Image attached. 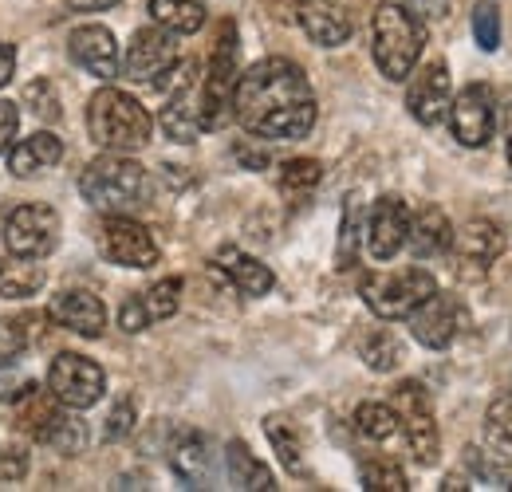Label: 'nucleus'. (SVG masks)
<instances>
[{
    "label": "nucleus",
    "instance_id": "nucleus-2",
    "mask_svg": "<svg viewBox=\"0 0 512 492\" xmlns=\"http://www.w3.org/2000/svg\"><path fill=\"white\" fill-rule=\"evenodd\" d=\"M426 48V24L398 0H383L371 16V52L390 83L410 79V71L422 60Z\"/></svg>",
    "mask_w": 512,
    "mask_h": 492
},
{
    "label": "nucleus",
    "instance_id": "nucleus-50",
    "mask_svg": "<svg viewBox=\"0 0 512 492\" xmlns=\"http://www.w3.org/2000/svg\"><path fill=\"white\" fill-rule=\"evenodd\" d=\"M509 489H512V485H509Z\"/></svg>",
    "mask_w": 512,
    "mask_h": 492
},
{
    "label": "nucleus",
    "instance_id": "nucleus-32",
    "mask_svg": "<svg viewBox=\"0 0 512 492\" xmlns=\"http://www.w3.org/2000/svg\"><path fill=\"white\" fill-rule=\"evenodd\" d=\"M320 182H323V166L316 158H292V162L280 166V193H284L292 205L308 201Z\"/></svg>",
    "mask_w": 512,
    "mask_h": 492
},
{
    "label": "nucleus",
    "instance_id": "nucleus-24",
    "mask_svg": "<svg viewBox=\"0 0 512 492\" xmlns=\"http://www.w3.org/2000/svg\"><path fill=\"white\" fill-rule=\"evenodd\" d=\"M158 123H162L170 142H182V146L197 142V134L205 130V126H201V87L190 83V87L174 91L170 103L162 107V119H158Z\"/></svg>",
    "mask_w": 512,
    "mask_h": 492
},
{
    "label": "nucleus",
    "instance_id": "nucleus-38",
    "mask_svg": "<svg viewBox=\"0 0 512 492\" xmlns=\"http://www.w3.org/2000/svg\"><path fill=\"white\" fill-rule=\"evenodd\" d=\"M24 107L36 119H44V123H56L60 119V95H56V87L48 79H36V83L24 87Z\"/></svg>",
    "mask_w": 512,
    "mask_h": 492
},
{
    "label": "nucleus",
    "instance_id": "nucleus-44",
    "mask_svg": "<svg viewBox=\"0 0 512 492\" xmlns=\"http://www.w3.org/2000/svg\"><path fill=\"white\" fill-rule=\"evenodd\" d=\"M119 327H123L127 335H138V331L150 327V315H146V308H142L138 296H130L127 304H123V311H119Z\"/></svg>",
    "mask_w": 512,
    "mask_h": 492
},
{
    "label": "nucleus",
    "instance_id": "nucleus-5",
    "mask_svg": "<svg viewBox=\"0 0 512 492\" xmlns=\"http://www.w3.org/2000/svg\"><path fill=\"white\" fill-rule=\"evenodd\" d=\"M241 67H237V24L221 20L213 56H209V75L201 79V126L221 130L233 119V91H237Z\"/></svg>",
    "mask_w": 512,
    "mask_h": 492
},
{
    "label": "nucleus",
    "instance_id": "nucleus-20",
    "mask_svg": "<svg viewBox=\"0 0 512 492\" xmlns=\"http://www.w3.org/2000/svg\"><path fill=\"white\" fill-rule=\"evenodd\" d=\"M170 469L178 473V481H186L190 489L209 485L213 477V449L209 437L197 430H178L170 441Z\"/></svg>",
    "mask_w": 512,
    "mask_h": 492
},
{
    "label": "nucleus",
    "instance_id": "nucleus-27",
    "mask_svg": "<svg viewBox=\"0 0 512 492\" xmlns=\"http://www.w3.org/2000/svg\"><path fill=\"white\" fill-rule=\"evenodd\" d=\"M36 441L48 445V449H56V453H64V457H75V453H83V445H87V426L75 418L71 406H60V410L52 414V422L40 430Z\"/></svg>",
    "mask_w": 512,
    "mask_h": 492
},
{
    "label": "nucleus",
    "instance_id": "nucleus-36",
    "mask_svg": "<svg viewBox=\"0 0 512 492\" xmlns=\"http://www.w3.org/2000/svg\"><path fill=\"white\" fill-rule=\"evenodd\" d=\"M473 40L481 44V52L501 48V4L497 0H481L473 8Z\"/></svg>",
    "mask_w": 512,
    "mask_h": 492
},
{
    "label": "nucleus",
    "instance_id": "nucleus-42",
    "mask_svg": "<svg viewBox=\"0 0 512 492\" xmlns=\"http://www.w3.org/2000/svg\"><path fill=\"white\" fill-rule=\"evenodd\" d=\"M28 473V453H24V445H8L4 453H0V477L4 481H20Z\"/></svg>",
    "mask_w": 512,
    "mask_h": 492
},
{
    "label": "nucleus",
    "instance_id": "nucleus-21",
    "mask_svg": "<svg viewBox=\"0 0 512 492\" xmlns=\"http://www.w3.org/2000/svg\"><path fill=\"white\" fill-rule=\"evenodd\" d=\"M60 158H64V142L52 130H36L8 150V174L12 178H36V174L60 166Z\"/></svg>",
    "mask_w": 512,
    "mask_h": 492
},
{
    "label": "nucleus",
    "instance_id": "nucleus-34",
    "mask_svg": "<svg viewBox=\"0 0 512 492\" xmlns=\"http://www.w3.org/2000/svg\"><path fill=\"white\" fill-rule=\"evenodd\" d=\"M138 300H142V308L150 315V323H162V319L178 315V308H182V280H174V276L158 280L146 292H138Z\"/></svg>",
    "mask_w": 512,
    "mask_h": 492
},
{
    "label": "nucleus",
    "instance_id": "nucleus-30",
    "mask_svg": "<svg viewBox=\"0 0 512 492\" xmlns=\"http://www.w3.org/2000/svg\"><path fill=\"white\" fill-rule=\"evenodd\" d=\"M264 433H268V441H272L280 465H284L288 473H304V437L296 430V422L272 414V418H264Z\"/></svg>",
    "mask_w": 512,
    "mask_h": 492
},
{
    "label": "nucleus",
    "instance_id": "nucleus-15",
    "mask_svg": "<svg viewBox=\"0 0 512 492\" xmlns=\"http://www.w3.org/2000/svg\"><path fill=\"white\" fill-rule=\"evenodd\" d=\"M67 52H71V60L79 63L87 75H95V79H103V83H111V79L119 75V67H123L115 32L103 28V24H83V28H75L71 40H67Z\"/></svg>",
    "mask_w": 512,
    "mask_h": 492
},
{
    "label": "nucleus",
    "instance_id": "nucleus-12",
    "mask_svg": "<svg viewBox=\"0 0 512 492\" xmlns=\"http://www.w3.org/2000/svg\"><path fill=\"white\" fill-rule=\"evenodd\" d=\"M99 252L119 264V268H154L158 264V241L150 237L146 225L130 221V217H107L103 229H99Z\"/></svg>",
    "mask_w": 512,
    "mask_h": 492
},
{
    "label": "nucleus",
    "instance_id": "nucleus-17",
    "mask_svg": "<svg viewBox=\"0 0 512 492\" xmlns=\"http://www.w3.org/2000/svg\"><path fill=\"white\" fill-rule=\"evenodd\" d=\"M48 315H52L60 327L83 335V339H99V335L107 331V308H103V300H99L95 292H87V288H67V292H60V296L52 300Z\"/></svg>",
    "mask_w": 512,
    "mask_h": 492
},
{
    "label": "nucleus",
    "instance_id": "nucleus-33",
    "mask_svg": "<svg viewBox=\"0 0 512 492\" xmlns=\"http://www.w3.org/2000/svg\"><path fill=\"white\" fill-rule=\"evenodd\" d=\"M355 430L363 433L367 441H390L398 433V414L386 402H363L355 410Z\"/></svg>",
    "mask_w": 512,
    "mask_h": 492
},
{
    "label": "nucleus",
    "instance_id": "nucleus-46",
    "mask_svg": "<svg viewBox=\"0 0 512 492\" xmlns=\"http://www.w3.org/2000/svg\"><path fill=\"white\" fill-rule=\"evenodd\" d=\"M233 154H237V162H241L245 170H264V166H268V150L249 146V142H237V146H233Z\"/></svg>",
    "mask_w": 512,
    "mask_h": 492
},
{
    "label": "nucleus",
    "instance_id": "nucleus-47",
    "mask_svg": "<svg viewBox=\"0 0 512 492\" xmlns=\"http://www.w3.org/2000/svg\"><path fill=\"white\" fill-rule=\"evenodd\" d=\"M12 71H16V48L12 44H0V87L12 79Z\"/></svg>",
    "mask_w": 512,
    "mask_h": 492
},
{
    "label": "nucleus",
    "instance_id": "nucleus-3",
    "mask_svg": "<svg viewBox=\"0 0 512 492\" xmlns=\"http://www.w3.org/2000/svg\"><path fill=\"white\" fill-rule=\"evenodd\" d=\"M87 134L103 150L130 154V150H142L150 142L154 119L134 95L119 91V87H99L87 103Z\"/></svg>",
    "mask_w": 512,
    "mask_h": 492
},
{
    "label": "nucleus",
    "instance_id": "nucleus-7",
    "mask_svg": "<svg viewBox=\"0 0 512 492\" xmlns=\"http://www.w3.org/2000/svg\"><path fill=\"white\" fill-rule=\"evenodd\" d=\"M390 406L398 414V430L406 437L410 453L418 465H434L442 453V437H438V418H434V402L426 394V386L418 378H406L390 390Z\"/></svg>",
    "mask_w": 512,
    "mask_h": 492
},
{
    "label": "nucleus",
    "instance_id": "nucleus-25",
    "mask_svg": "<svg viewBox=\"0 0 512 492\" xmlns=\"http://www.w3.org/2000/svg\"><path fill=\"white\" fill-rule=\"evenodd\" d=\"M44 280H48V272H44L40 256H20V252L0 256V296L4 300H32L44 288Z\"/></svg>",
    "mask_w": 512,
    "mask_h": 492
},
{
    "label": "nucleus",
    "instance_id": "nucleus-16",
    "mask_svg": "<svg viewBox=\"0 0 512 492\" xmlns=\"http://www.w3.org/2000/svg\"><path fill=\"white\" fill-rule=\"evenodd\" d=\"M406 233H410V209L402 197L386 193L375 201L371 217H367V252L375 260H390L398 248L406 245Z\"/></svg>",
    "mask_w": 512,
    "mask_h": 492
},
{
    "label": "nucleus",
    "instance_id": "nucleus-39",
    "mask_svg": "<svg viewBox=\"0 0 512 492\" xmlns=\"http://www.w3.org/2000/svg\"><path fill=\"white\" fill-rule=\"evenodd\" d=\"M24 347H28V327H24V319H4V315H0V367L16 363V359L24 355Z\"/></svg>",
    "mask_w": 512,
    "mask_h": 492
},
{
    "label": "nucleus",
    "instance_id": "nucleus-28",
    "mask_svg": "<svg viewBox=\"0 0 512 492\" xmlns=\"http://www.w3.org/2000/svg\"><path fill=\"white\" fill-rule=\"evenodd\" d=\"M367 241V217H363V197L351 193L343 201V221H339V248H335V260L339 268H355L359 260V245Z\"/></svg>",
    "mask_w": 512,
    "mask_h": 492
},
{
    "label": "nucleus",
    "instance_id": "nucleus-18",
    "mask_svg": "<svg viewBox=\"0 0 512 492\" xmlns=\"http://www.w3.org/2000/svg\"><path fill=\"white\" fill-rule=\"evenodd\" d=\"M296 20L308 32V40L320 48H339L351 40V12L335 0H300Z\"/></svg>",
    "mask_w": 512,
    "mask_h": 492
},
{
    "label": "nucleus",
    "instance_id": "nucleus-37",
    "mask_svg": "<svg viewBox=\"0 0 512 492\" xmlns=\"http://www.w3.org/2000/svg\"><path fill=\"white\" fill-rule=\"evenodd\" d=\"M359 477H363V489L367 492H406L410 489L402 465H394V461H367V465L359 469Z\"/></svg>",
    "mask_w": 512,
    "mask_h": 492
},
{
    "label": "nucleus",
    "instance_id": "nucleus-31",
    "mask_svg": "<svg viewBox=\"0 0 512 492\" xmlns=\"http://www.w3.org/2000/svg\"><path fill=\"white\" fill-rule=\"evenodd\" d=\"M359 359L371 370H379V374H390V370L402 367L406 351H402V339H398L394 331L379 327V331H371V335L359 339Z\"/></svg>",
    "mask_w": 512,
    "mask_h": 492
},
{
    "label": "nucleus",
    "instance_id": "nucleus-41",
    "mask_svg": "<svg viewBox=\"0 0 512 492\" xmlns=\"http://www.w3.org/2000/svg\"><path fill=\"white\" fill-rule=\"evenodd\" d=\"M465 461H469V469H473L481 481H501V477H505V461H501V457H489V453H481V449H465Z\"/></svg>",
    "mask_w": 512,
    "mask_h": 492
},
{
    "label": "nucleus",
    "instance_id": "nucleus-10",
    "mask_svg": "<svg viewBox=\"0 0 512 492\" xmlns=\"http://www.w3.org/2000/svg\"><path fill=\"white\" fill-rule=\"evenodd\" d=\"M4 245L20 256H48L60 245V213L48 205H20L4 221Z\"/></svg>",
    "mask_w": 512,
    "mask_h": 492
},
{
    "label": "nucleus",
    "instance_id": "nucleus-45",
    "mask_svg": "<svg viewBox=\"0 0 512 492\" xmlns=\"http://www.w3.org/2000/svg\"><path fill=\"white\" fill-rule=\"evenodd\" d=\"M402 4H406L422 24H426V20H446L449 8H453V0H402Z\"/></svg>",
    "mask_w": 512,
    "mask_h": 492
},
{
    "label": "nucleus",
    "instance_id": "nucleus-11",
    "mask_svg": "<svg viewBox=\"0 0 512 492\" xmlns=\"http://www.w3.org/2000/svg\"><path fill=\"white\" fill-rule=\"evenodd\" d=\"M465 323H469V311H465V304L457 296H449V292H434L426 304H418V308L410 311V331L430 351L453 347V339L461 335Z\"/></svg>",
    "mask_w": 512,
    "mask_h": 492
},
{
    "label": "nucleus",
    "instance_id": "nucleus-8",
    "mask_svg": "<svg viewBox=\"0 0 512 492\" xmlns=\"http://www.w3.org/2000/svg\"><path fill=\"white\" fill-rule=\"evenodd\" d=\"M48 390L71 406V410H91L103 394H107V374L103 367L95 363V359H87V355H56L52 359V367H48Z\"/></svg>",
    "mask_w": 512,
    "mask_h": 492
},
{
    "label": "nucleus",
    "instance_id": "nucleus-9",
    "mask_svg": "<svg viewBox=\"0 0 512 492\" xmlns=\"http://www.w3.org/2000/svg\"><path fill=\"white\" fill-rule=\"evenodd\" d=\"M449 126L453 138L469 150L485 146L493 138L497 126V95L489 83H469L465 91H457V99H449Z\"/></svg>",
    "mask_w": 512,
    "mask_h": 492
},
{
    "label": "nucleus",
    "instance_id": "nucleus-26",
    "mask_svg": "<svg viewBox=\"0 0 512 492\" xmlns=\"http://www.w3.org/2000/svg\"><path fill=\"white\" fill-rule=\"evenodd\" d=\"M225 461H229V481H233L237 489H253V492L276 489V481H272V469H268L264 461H256L253 449H249L245 441H229V449H225Z\"/></svg>",
    "mask_w": 512,
    "mask_h": 492
},
{
    "label": "nucleus",
    "instance_id": "nucleus-49",
    "mask_svg": "<svg viewBox=\"0 0 512 492\" xmlns=\"http://www.w3.org/2000/svg\"><path fill=\"white\" fill-rule=\"evenodd\" d=\"M509 166H512V138H509Z\"/></svg>",
    "mask_w": 512,
    "mask_h": 492
},
{
    "label": "nucleus",
    "instance_id": "nucleus-13",
    "mask_svg": "<svg viewBox=\"0 0 512 492\" xmlns=\"http://www.w3.org/2000/svg\"><path fill=\"white\" fill-rule=\"evenodd\" d=\"M174 63H178V36L162 24H150V28L134 32L127 56H123V75L134 83H154Z\"/></svg>",
    "mask_w": 512,
    "mask_h": 492
},
{
    "label": "nucleus",
    "instance_id": "nucleus-48",
    "mask_svg": "<svg viewBox=\"0 0 512 492\" xmlns=\"http://www.w3.org/2000/svg\"><path fill=\"white\" fill-rule=\"evenodd\" d=\"M75 12H103V8H115L119 0H67Z\"/></svg>",
    "mask_w": 512,
    "mask_h": 492
},
{
    "label": "nucleus",
    "instance_id": "nucleus-19",
    "mask_svg": "<svg viewBox=\"0 0 512 492\" xmlns=\"http://www.w3.org/2000/svg\"><path fill=\"white\" fill-rule=\"evenodd\" d=\"M505 233H501V225H493V221H485V217H477V221H469L461 233H453V248H457V264H469V268H477V272H485L489 264H497L501 256H505Z\"/></svg>",
    "mask_w": 512,
    "mask_h": 492
},
{
    "label": "nucleus",
    "instance_id": "nucleus-43",
    "mask_svg": "<svg viewBox=\"0 0 512 492\" xmlns=\"http://www.w3.org/2000/svg\"><path fill=\"white\" fill-rule=\"evenodd\" d=\"M16 130H20V107H16V103H8V99H0V154H8V150H12Z\"/></svg>",
    "mask_w": 512,
    "mask_h": 492
},
{
    "label": "nucleus",
    "instance_id": "nucleus-1",
    "mask_svg": "<svg viewBox=\"0 0 512 492\" xmlns=\"http://www.w3.org/2000/svg\"><path fill=\"white\" fill-rule=\"evenodd\" d=\"M233 119L256 138L296 142L316 126V91L308 75L284 56H268L241 71L233 91Z\"/></svg>",
    "mask_w": 512,
    "mask_h": 492
},
{
    "label": "nucleus",
    "instance_id": "nucleus-40",
    "mask_svg": "<svg viewBox=\"0 0 512 492\" xmlns=\"http://www.w3.org/2000/svg\"><path fill=\"white\" fill-rule=\"evenodd\" d=\"M130 430H134V402H130V398H119L115 410L107 414V430H103V437H107V441H123Z\"/></svg>",
    "mask_w": 512,
    "mask_h": 492
},
{
    "label": "nucleus",
    "instance_id": "nucleus-6",
    "mask_svg": "<svg viewBox=\"0 0 512 492\" xmlns=\"http://www.w3.org/2000/svg\"><path fill=\"white\" fill-rule=\"evenodd\" d=\"M363 304L375 311L379 319H410V311L426 304L438 284L426 268H402V272H371L359 284Z\"/></svg>",
    "mask_w": 512,
    "mask_h": 492
},
{
    "label": "nucleus",
    "instance_id": "nucleus-14",
    "mask_svg": "<svg viewBox=\"0 0 512 492\" xmlns=\"http://www.w3.org/2000/svg\"><path fill=\"white\" fill-rule=\"evenodd\" d=\"M449 67L442 60H430L410 71V87H406V107L414 115V123L438 126L449 115Z\"/></svg>",
    "mask_w": 512,
    "mask_h": 492
},
{
    "label": "nucleus",
    "instance_id": "nucleus-29",
    "mask_svg": "<svg viewBox=\"0 0 512 492\" xmlns=\"http://www.w3.org/2000/svg\"><path fill=\"white\" fill-rule=\"evenodd\" d=\"M150 20L174 36H193L205 28V8L197 0H150Z\"/></svg>",
    "mask_w": 512,
    "mask_h": 492
},
{
    "label": "nucleus",
    "instance_id": "nucleus-35",
    "mask_svg": "<svg viewBox=\"0 0 512 492\" xmlns=\"http://www.w3.org/2000/svg\"><path fill=\"white\" fill-rule=\"evenodd\" d=\"M485 441L497 453L512 457V398L489 402V410H485Z\"/></svg>",
    "mask_w": 512,
    "mask_h": 492
},
{
    "label": "nucleus",
    "instance_id": "nucleus-4",
    "mask_svg": "<svg viewBox=\"0 0 512 492\" xmlns=\"http://www.w3.org/2000/svg\"><path fill=\"white\" fill-rule=\"evenodd\" d=\"M146 189H150L146 166L127 158V154H119V150L99 154V158L79 174V193H83L95 209H103V213H123L130 205H138V201L146 197Z\"/></svg>",
    "mask_w": 512,
    "mask_h": 492
},
{
    "label": "nucleus",
    "instance_id": "nucleus-22",
    "mask_svg": "<svg viewBox=\"0 0 512 492\" xmlns=\"http://www.w3.org/2000/svg\"><path fill=\"white\" fill-rule=\"evenodd\" d=\"M217 268L229 276V284L241 292V296H268L272 288H276V276H272V268L268 264H260L256 256L249 252H241V248L225 245L217 252Z\"/></svg>",
    "mask_w": 512,
    "mask_h": 492
},
{
    "label": "nucleus",
    "instance_id": "nucleus-23",
    "mask_svg": "<svg viewBox=\"0 0 512 492\" xmlns=\"http://www.w3.org/2000/svg\"><path fill=\"white\" fill-rule=\"evenodd\" d=\"M406 245L414 248L418 260H430V256H442L453 248V225H449L446 209L438 205H426L410 217V233H406Z\"/></svg>",
    "mask_w": 512,
    "mask_h": 492
}]
</instances>
